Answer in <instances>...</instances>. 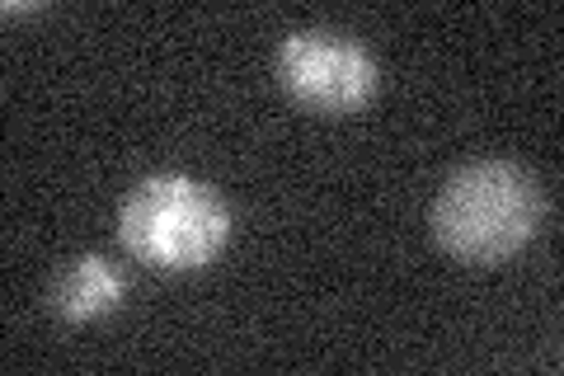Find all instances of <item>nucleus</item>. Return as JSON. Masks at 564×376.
I'll list each match as a JSON object with an SVG mask.
<instances>
[{
  "instance_id": "7ed1b4c3",
  "label": "nucleus",
  "mask_w": 564,
  "mask_h": 376,
  "mask_svg": "<svg viewBox=\"0 0 564 376\" xmlns=\"http://www.w3.org/2000/svg\"><path fill=\"white\" fill-rule=\"evenodd\" d=\"M278 80L282 89L315 114H348L372 99L377 62L362 43L344 33H292L278 47Z\"/></svg>"
},
{
  "instance_id": "f03ea898",
  "label": "nucleus",
  "mask_w": 564,
  "mask_h": 376,
  "mask_svg": "<svg viewBox=\"0 0 564 376\" xmlns=\"http://www.w3.org/2000/svg\"><path fill=\"white\" fill-rule=\"evenodd\" d=\"M118 236L132 259L170 273H188L221 255L231 236V212L207 184L188 174H151L128 193Z\"/></svg>"
},
{
  "instance_id": "f257e3e1",
  "label": "nucleus",
  "mask_w": 564,
  "mask_h": 376,
  "mask_svg": "<svg viewBox=\"0 0 564 376\" xmlns=\"http://www.w3.org/2000/svg\"><path fill=\"white\" fill-rule=\"evenodd\" d=\"M545 198L536 179L508 160H475L456 170L433 203V236L466 264H503L536 236Z\"/></svg>"
},
{
  "instance_id": "20e7f679",
  "label": "nucleus",
  "mask_w": 564,
  "mask_h": 376,
  "mask_svg": "<svg viewBox=\"0 0 564 376\" xmlns=\"http://www.w3.org/2000/svg\"><path fill=\"white\" fill-rule=\"evenodd\" d=\"M122 292H128V282H122V273L99 259V255H80L66 264V273L57 278V288H52V307H57L62 320H70V325H85V320H99L109 315Z\"/></svg>"
}]
</instances>
